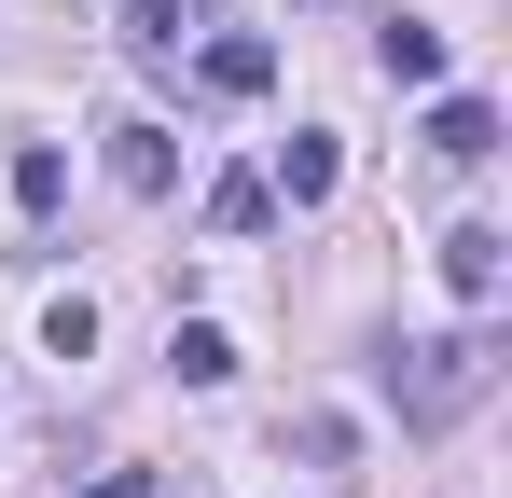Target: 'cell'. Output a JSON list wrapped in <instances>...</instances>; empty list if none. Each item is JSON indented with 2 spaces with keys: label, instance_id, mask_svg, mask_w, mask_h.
I'll return each instance as SVG.
<instances>
[{
  "label": "cell",
  "instance_id": "52a82bcc",
  "mask_svg": "<svg viewBox=\"0 0 512 498\" xmlns=\"http://www.w3.org/2000/svg\"><path fill=\"white\" fill-rule=\"evenodd\" d=\"M263 194L319 208V194H333V139H319V125H305V139H277V180H263Z\"/></svg>",
  "mask_w": 512,
  "mask_h": 498
},
{
  "label": "cell",
  "instance_id": "9c48e42d",
  "mask_svg": "<svg viewBox=\"0 0 512 498\" xmlns=\"http://www.w3.org/2000/svg\"><path fill=\"white\" fill-rule=\"evenodd\" d=\"M167 360H180V388H222V374H236V346H222L208 319H180V332H167Z\"/></svg>",
  "mask_w": 512,
  "mask_h": 498
},
{
  "label": "cell",
  "instance_id": "5bb4252c",
  "mask_svg": "<svg viewBox=\"0 0 512 498\" xmlns=\"http://www.w3.org/2000/svg\"><path fill=\"white\" fill-rule=\"evenodd\" d=\"M84 498H153V471H97V485Z\"/></svg>",
  "mask_w": 512,
  "mask_h": 498
},
{
  "label": "cell",
  "instance_id": "30bf717a",
  "mask_svg": "<svg viewBox=\"0 0 512 498\" xmlns=\"http://www.w3.org/2000/svg\"><path fill=\"white\" fill-rule=\"evenodd\" d=\"M111 28H125L139 56H167V42H180V0H111Z\"/></svg>",
  "mask_w": 512,
  "mask_h": 498
},
{
  "label": "cell",
  "instance_id": "4fadbf2b",
  "mask_svg": "<svg viewBox=\"0 0 512 498\" xmlns=\"http://www.w3.org/2000/svg\"><path fill=\"white\" fill-rule=\"evenodd\" d=\"M291 457L305 471H346V415H291Z\"/></svg>",
  "mask_w": 512,
  "mask_h": 498
},
{
  "label": "cell",
  "instance_id": "7c38bea8",
  "mask_svg": "<svg viewBox=\"0 0 512 498\" xmlns=\"http://www.w3.org/2000/svg\"><path fill=\"white\" fill-rule=\"evenodd\" d=\"M42 346H56V360H84V346H97V305H84V291H56V305H42Z\"/></svg>",
  "mask_w": 512,
  "mask_h": 498
},
{
  "label": "cell",
  "instance_id": "7a4b0ae2",
  "mask_svg": "<svg viewBox=\"0 0 512 498\" xmlns=\"http://www.w3.org/2000/svg\"><path fill=\"white\" fill-rule=\"evenodd\" d=\"M499 277H512L499 222H457V236H443V291H457V305H499Z\"/></svg>",
  "mask_w": 512,
  "mask_h": 498
},
{
  "label": "cell",
  "instance_id": "8fae6325",
  "mask_svg": "<svg viewBox=\"0 0 512 498\" xmlns=\"http://www.w3.org/2000/svg\"><path fill=\"white\" fill-rule=\"evenodd\" d=\"M14 194H28V208H56V194H70V153H56V139H28V153H14Z\"/></svg>",
  "mask_w": 512,
  "mask_h": 498
},
{
  "label": "cell",
  "instance_id": "6da1fadb",
  "mask_svg": "<svg viewBox=\"0 0 512 498\" xmlns=\"http://www.w3.org/2000/svg\"><path fill=\"white\" fill-rule=\"evenodd\" d=\"M485 374H499V332H402V346H388L402 429H457V415L485 402Z\"/></svg>",
  "mask_w": 512,
  "mask_h": 498
},
{
  "label": "cell",
  "instance_id": "277c9868",
  "mask_svg": "<svg viewBox=\"0 0 512 498\" xmlns=\"http://www.w3.org/2000/svg\"><path fill=\"white\" fill-rule=\"evenodd\" d=\"M111 180H125V194H167V180H180L167 125H139V111H125V125H111Z\"/></svg>",
  "mask_w": 512,
  "mask_h": 498
},
{
  "label": "cell",
  "instance_id": "5b68a950",
  "mask_svg": "<svg viewBox=\"0 0 512 498\" xmlns=\"http://www.w3.org/2000/svg\"><path fill=\"white\" fill-rule=\"evenodd\" d=\"M374 70L388 83H443V28H429V14H388V28H374Z\"/></svg>",
  "mask_w": 512,
  "mask_h": 498
},
{
  "label": "cell",
  "instance_id": "3957f363",
  "mask_svg": "<svg viewBox=\"0 0 512 498\" xmlns=\"http://www.w3.org/2000/svg\"><path fill=\"white\" fill-rule=\"evenodd\" d=\"M194 83H208V97H263V83H277V42H263V28H222V42L194 56Z\"/></svg>",
  "mask_w": 512,
  "mask_h": 498
},
{
  "label": "cell",
  "instance_id": "8992f818",
  "mask_svg": "<svg viewBox=\"0 0 512 498\" xmlns=\"http://www.w3.org/2000/svg\"><path fill=\"white\" fill-rule=\"evenodd\" d=\"M429 153H443V166H485V153H499V111H485V97H443V111H429Z\"/></svg>",
  "mask_w": 512,
  "mask_h": 498
},
{
  "label": "cell",
  "instance_id": "ba28073f",
  "mask_svg": "<svg viewBox=\"0 0 512 498\" xmlns=\"http://www.w3.org/2000/svg\"><path fill=\"white\" fill-rule=\"evenodd\" d=\"M263 222H277V194H263L250 166H222L208 180V236H263Z\"/></svg>",
  "mask_w": 512,
  "mask_h": 498
}]
</instances>
